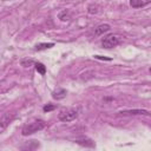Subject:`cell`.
Wrapping results in <instances>:
<instances>
[{
	"instance_id": "1",
	"label": "cell",
	"mask_w": 151,
	"mask_h": 151,
	"mask_svg": "<svg viewBox=\"0 0 151 151\" xmlns=\"http://www.w3.org/2000/svg\"><path fill=\"white\" fill-rule=\"evenodd\" d=\"M45 126H46V123L42 119H37L34 122H31V123L26 124L22 127L21 133H22V136H29V134H32L34 132H38V131L45 129Z\"/></svg>"
},
{
	"instance_id": "2",
	"label": "cell",
	"mask_w": 151,
	"mask_h": 151,
	"mask_svg": "<svg viewBox=\"0 0 151 151\" xmlns=\"http://www.w3.org/2000/svg\"><path fill=\"white\" fill-rule=\"evenodd\" d=\"M122 41V38L118 34H109L101 40V45L104 48H113L118 46Z\"/></svg>"
},
{
	"instance_id": "3",
	"label": "cell",
	"mask_w": 151,
	"mask_h": 151,
	"mask_svg": "<svg viewBox=\"0 0 151 151\" xmlns=\"http://www.w3.org/2000/svg\"><path fill=\"white\" fill-rule=\"evenodd\" d=\"M78 117V111L76 109H66L59 112L58 118L61 122H72Z\"/></svg>"
},
{
	"instance_id": "4",
	"label": "cell",
	"mask_w": 151,
	"mask_h": 151,
	"mask_svg": "<svg viewBox=\"0 0 151 151\" xmlns=\"http://www.w3.org/2000/svg\"><path fill=\"white\" fill-rule=\"evenodd\" d=\"M14 117H15L14 113H9V112L4 113L2 117L0 118V127H2V129L7 127L9 125V123H12V120L14 119Z\"/></svg>"
},
{
	"instance_id": "5",
	"label": "cell",
	"mask_w": 151,
	"mask_h": 151,
	"mask_svg": "<svg viewBox=\"0 0 151 151\" xmlns=\"http://www.w3.org/2000/svg\"><path fill=\"white\" fill-rule=\"evenodd\" d=\"M74 142H76L77 144L81 145V146H85V147H96L94 142H93L91 138H87V137H79V138H76Z\"/></svg>"
},
{
	"instance_id": "6",
	"label": "cell",
	"mask_w": 151,
	"mask_h": 151,
	"mask_svg": "<svg viewBox=\"0 0 151 151\" xmlns=\"http://www.w3.org/2000/svg\"><path fill=\"white\" fill-rule=\"evenodd\" d=\"M110 28H111V26L109 24H101V25H99V26H97L94 28V34L96 35H101V34L109 32Z\"/></svg>"
},
{
	"instance_id": "7",
	"label": "cell",
	"mask_w": 151,
	"mask_h": 151,
	"mask_svg": "<svg viewBox=\"0 0 151 151\" xmlns=\"http://www.w3.org/2000/svg\"><path fill=\"white\" fill-rule=\"evenodd\" d=\"M118 113L123 114V116H129V114H149L147 110H125V111H119Z\"/></svg>"
},
{
	"instance_id": "8",
	"label": "cell",
	"mask_w": 151,
	"mask_h": 151,
	"mask_svg": "<svg viewBox=\"0 0 151 151\" xmlns=\"http://www.w3.org/2000/svg\"><path fill=\"white\" fill-rule=\"evenodd\" d=\"M66 94H67V91L65 90V88H57L55 91H53V93H52V97L54 98V99H57V100H60V99H64L65 97H66Z\"/></svg>"
},
{
	"instance_id": "9",
	"label": "cell",
	"mask_w": 151,
	"mask_h": 151,
	"mask_svg": "<svg viewBox=\"0 0 151 151\" xmlns=\"http://www.w3.org/2000/svg\"><path fill=\"white\" fill-rule=\"evenodd\" d=\"M151 2V0H130V5L133 8H142L146 5H149Z\"/></svg>"
},
{
	"instance_id": "10",
	"label": "cell",
	"mask_w": 151,
	"mask_h": 151,
	"mask_svg": "<svg viewBox=\"0 0 151 151\" xmlns=\"http://www.w3.org/2000/svg\"><path fill=\"white\" fill-rule=\"evenodd\" d=\"M54 44L53 42H41V44H37L35 45V51H42V50H47V48H51L53 47Z\"/></svg>"
},
{
	"instance_id": "11",
	"label": "cell",
	"mask_w": 151,
	"mask_h": 151,
	"mask_svg": "<svg viewBox=\"0 0 151 151\" xmlns=\"http://www.w3.org/2000/svg\"><path fill=\"white\" fill-rule=\"evenodd\" d=\"M59 19H60L61 21H67V20H70V19H71V14H70V12H68L67 9L60 12V13H59Z\"/></svg>"
},
{
	"instance_id": "12",
	"label": "cell",
	"mask_w": 151,
	"mask_h": 151,
	"mask_svg": "<svg viewBox=\"0 0 151 151\" xmlns=\"http://www.w3.org/2000/svg\"><path fill=\"white\" fill-rule=\"evenodd\" d=\"M87 12H88L90 14H97V13L99 12V6H98L97 4H91V5H88V7H87Z\"/></svg>"
},
{
	"instance_id": "13",
	"label": "cell",
	"mask_w": 151,
	"mask_h": 151,
	"mask_svg": "<svg viewBox=\"0 0 151 151\" xmlns=\"http://www.w3.org/2000/svg\"><path fill=\"white\" fill-rule=\"evenodd\" d=\"M34 66H35V70H37V72H39L40 74H45L46 73V67H45V65L44 64H41V63H35L34 64Z\"/></svg>"
},
{
	"instance_id": "14",
	"label": "cell",
	"mask_w": 151,
	"mask_h": 151,
	"mask_svg": "<svg viewBox=\"0 0 151 151\" xmlns=\"http://www.w3.org/2000/svg\"><path fill=\"white\" fill-rule=\"evenodd\" d=\"M32 64H33V60H31V59H24V60H21V65L25 66V67L31 66Z\"/></svg>"
},
{
	"instance_id": "15",
	"label": "cell",
	"mask_w": 151,
	"mask_h": 151,
	"mask_svg": "<svg viewBox=\"0 0 151 151\" xmlns=\"http://www.w3.org/2000/svg\"><path fill=\"white\" fill-rule=\"evenodd\" d=\"M54 109H55V105H52V104H47V105L44 106V111L45 112H50V111H52Z\"/></svg>"
},
{
	"instance_id": "16",
	"label": "cell",
	"mask_w": 151,
	"mask_h": 151,
	"mask_svg": "<svg viewBox=\"0 0 151 151\" xmlns=\"http://www.w3.org/2000/svg\"><path fill=\"white\" fill-rule=\"evenodd\" d=\"M94 58H97V59H104V60H111V58H105V57H101V55H94Z\"/></svg>"
}]
</instances>
